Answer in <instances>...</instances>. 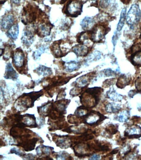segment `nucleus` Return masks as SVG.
Wrapping results in <instances>:
<instances>
[{
  "label": "nucleus",
  "instance_id": "1",
  "mask_svg": "<svg viewBox=\"0 0 141 160\" xmlns=\"http://www.w3.org/2000/svg\"><path fill=\"white\" fill-rule=\"evenodd\" d=\"M103 92V89L101 88H89L86 91L85 93L81 96V102L84 107H94L99 102L100 96Z\"/></svg>",
  "mask_w": 141,
  "mask_h": 160
},
{
  "label": "nucleus",
  "instance_id": "2",
  "mask_svg": "<svg viewBox=\"0 0 141 160\" xmlns=\"http://www.w3.org/2000/svg\"><path fill=\"white\" fill-rule=\"evenodd\" d=\"M43 95L42 90L40 91L24 93L18 99L16 103V108H19L20 111L26 109L34 106V102Z\"/></svg>",
  "mask_w": 141,
  "mask_h": 160
},
{
  "label": "nucleus",
  "instance_id": "3",
  "mask_svg": "<svg viewBox=\"0 0 141 160\" xmlns=\"http://www.w3.org/2000/svg\"><path fill=\"white\" fill-rule=\"evenodd\" d=\"M141 17L140 8L138 5L133 4L129 9L126 17L127 24L131 26L137 23Z\"/></svg>",
  "mask_w": 141,
  "mask_h": 160
},
{
  "label": "nucleus",
  "instance_id": "4",
  "mask_svg": "<svg viewBox=\"0 0 141 160\" xmlns=\"http://www.w3.org/2000/svg\"><path fill=\"white\" fill-rule=\"evenodd\" d=\"M106 118L98 112L92 111L84 117L83 122L90 126H93L98 125Z\"/></svg>",
  "mask_w": 141,
  "mask_h": 160
},
{
  "label": "nucleus",
  "instance_id": "5",
  "mask_svg": "<svg viewBox=\"0 0 141 160\" xmlns=\"http://www.w3.org/2000/svg\"><path fill=\"white\" fill-rule=\"evenodd\" d=\"M83 6L78 1H69L66 6L65 13L72 17H76L81 13Z\"/></svg>",
  "mask_w": 141,
  "mask_h": 160
},
{
  "label": "nucleus",
  "instance_id": "6",
  "mask_svg": "<svg viewBox=\"0 0 141 160\" xmlns=\"http://www.w3.org/2000/svg\"><path fill=\"white\" fill-rule=\"evenodd\" d=\"M25 62V55L20 49H18L13 55V63L15 67L20 68L23 67Z\"/></svg>",
  "mask_w": 141,
  "mask_h": 160
},
{
  "label": "nucleus",
  "instance_id": "7",
  "mask_svg": "<svg viewBox=\"0 0 141 160\" xmlns=\"http://www.w3.org/2000/svg\"><path fill=\"white\" fill-rule=\"evenodd\" d=\"M105 34L104 28L101 26L96 27L91 32V39L94 42H99L103 39Z\"/></svg>",
  "mask_w": 141,
  "mask_h": 160
},
{
  "label": "nucleus",
  "instance_id": "8",
  "mask_svg": "<svg viewBox=\"0 0 141 160\" xmlns=\"http://www.w3.org/2000/svg\"><path fill=\"white\" fill-rule=\"evenodd\" d=\"M125 136L130 138H138L141 137V128L138 125L131 127L125 132Z\"/></svg>",
  "mask_w": 141,
  "mask_h": 160
},
{
  "label": "nucleus",
  "instance_id": "9",
  "mask_svg": "<svg viewBox=\"0 0 141 160\" xmlns=\"http://www.w3.org/2000/svg\"><path fill=\"white\" fill-rule=\"evenodd\" d=\"M23 120V124H24L25 127H37L36 121V118L34 115L29 114H26L24 116H22L21 120Z\"/></svg>",
  "mask_w": 141,
  "mask_h": 160
},
{
  "label": "nucleus",
  "instance_id": "10",
  "mask_svg": "<svg viewBox=\"0 0 141 160\" xmlns=\"http://www.w3.org/2000/svg\"><path fill=\"white\" fill-rule=\"evenodd\" d=\"M14 21L13 16L12 15H8L4 16L1 22V26L4 30L9 29L13 25Z\"/></svg>",
  "mask_w": 141,
  "mask_h": 160
},
{
  "label": "nucleus",
  "instance_id": "11",
  "mask_svg": "<svg viewBox=\"0 0 141 160\" xmlns=\"http://www.w3.org/2000/svg\"><path fill=\"white\" fill-rule=\"evenodd\" d=\"M18 77V74L14 70L12 65L10 63H8L6 65V72L4 75L5 78L15 80L17 79Z\"/></svg>",
  "mask_w": 141,
  "mask_h": 160
},
{
  "label": "nucleus",
  "instance_id": "12",
  "mask_svg": "<svg viewBox=\"0 0 141 160\" xmlns=\"http://www.w3.org/2000/svg\"><path fill=\"white\" fill-rule=\"evenodd\" d=\"M73 51L78 56H86L88 53V48L82 44L76 45L72 48Z\"/></svg>",
  "mask_w": 141,
  "mask_h": 160
},
{
  "label": "nucleus",
  "instance_id": "13",
  "mask_svg": "<svg viewBox=\"0 0 141 160\" xmlns=\"http://www.w3.org/2000/svg\"><path fill=\"white\" fill-rule=\"evenodd\" d=\"M53 149V147L45 146H39L36 148L37 155L40 157L43 153V154L48 155L50 154L51 151Z\"/></svg>",
  "mask_w": 141,
  "mask_h": 160
},
{
  "label": "nucleus",
  "instance_id": "14",
  "mask_svg": "<svg viewBox=\"0 0 141 160\" xmlns=\"http://www.w3.org/2000/svg\"><path fill=\"white\" fill-rule=\"evenodd\" d=\"M65 71L68 72H72L79 68V62L75 61H71L66 62L64 65Z\"/></svg>",
  "mask_w": 141,
  "mask_h": 160
},
{
  "label": "nucleus",
  "instance_id": "15",
  "mask_svg": "<svg viewBox=\"0 0 141 160\" xmlns=\"http://www.w3.org/2000/svg\"><path fill=\"white\" fill-rule=\"evenodd\" d=\"M19 32V25L18 24L13 25L8 29V34L13 39H17Z\"/></svg>",
  "mask_w": 141,
  "mask_h": 160
},
{
  "label": "nucleus",
  "instance_id": "16",
  "mask_svg": "<svg viewBox=\"0 0 141 160\" xmlns=\"http://www.w3.org/2000/svg\"><path fill=\"white\" fill-rule=\"evenodd\" d=\"M131 61L134 66H141V50L137 51L132 55Z\"/></svg>",
  "mask_w": 141,
  "mask_h": 160
},
{
  "label": "nucleus",
  "instance_id": "17",
  "mask_svg": "<svg viewBox=\"0 0 141 160\" xmlns=\"http://www.w3.org/2000/svg\"><path fill=\"white\" fill-rule=\"evenodd\" d=\"M51 28L46 24L41 25L38 29V34L43 37L48 36L50 34Z\"/></svg>",
  "mask_w": 141,
  "mask_h": 160
},
{
  "label": "nucleus",
  "instance_id": "18",
  "mask_svg": "<svg viewBox=\"0 0 141 160\" xmlns=\"http://www.w3.org/2000/svg\"><path fill=\"white\" fill-rule=\"evenodd\" d=\"M33 34L29 29H26L24 32L23 35V41L26 44H30L33 42Z\"/></svg>",
  "mask_w": 141,
  "mask_h": 160
},
{
  "label": "nucleus",
  "instance_id": "19",
  "mask_svg": "<svg viewBox=\"0 0 141 160\" xmlns=\"http://www.w3.org/2000/svg\"><path fill=\"white\" fill-rule=\"evenodd\" d=\"M89 81V76H88V75H84L78 78L75 82L77 87L79 88H83L87 86Z\"/></svg>",
  "mask_w": 141,
  "mask_h": 160
},
{
  "label": "nucleus",
  "instance_id": "20",
  "mask_svg": "<svg viewBox=\"0 0 141 160\" xmlns=\"http://www.w3.org/2000/svg\"><path fill=\"white\" fill-rule=\"evenodd\" d=\"M36 72L38 75L43 76H48L52 73L51 68L43 66H40L36 69Z\"/></svg>",
  "mask_w": 141,
  "mask_h": 160
},
{
  "label": "nucleus",
  "instance_id": "21",
  "mask_svg": "<svg viewBox=\"0 0 141 160\" xmlns=\"http://www.w3.org/2000/svg\"><path fill=\"white\" fill-rule=\"evenodd\" d=\"M93 23H94V21L92 18L86 17L82 20L80 25L83 29L87 30V29H90L92 26Z\"/></svg>",
  "mask_w": 141,
  "mask_h": 160
},
{
  "label": "nucleus",
  "instance_id": "22",
  "mask_svg": "<svg viewBox=\"0 0 141 160\" xmlns=\"http://www.w3.org/2000/svg\"><path fill=\"white\" fill-rule=\"evenodd\" d=\"M70 140L65 138V137H62L60 139L58 140L56 142V145L58 147H60L61 148H68L70 146Z\"/></svg>",
  "mask_w": 141,
  "mask_h": 160
},
{
  "label": "nucleus",
  "instance_id": "23",
  "mask_svg": "<svg viewBox=\"0 0 141 160\" xmlns=\"http://www.w3.org/2000/svg\"><path fill=\"white\" fill-rule=\"evenodd\" d=\"M129 80L127 77L125 75H122L119 79H118L117 86L118 88H125L126 85H128V83H129Z\"/></svg>",
  "mask_w": 141,
  "mask_h": 160
},
{
  "label": "nucleus",
  "instance_id": "24",
  "mask_svg": "<svg viewBox=\"0 0 141 160\" xmlns=\"http://www.w3.org/2000/svg\"><path fill=\"white\" fill-rule=\"evenodd\" d=\"M126 9L124 8L121 11V14H120V19L119 20L118 23V24L117 30L118 31V32L120 31L124 26L125 16H126Z\"/></svg>",
  "mask_w": 141,
  "mask_h": 160
},
{
  "label": "nucleus",
  "instance_id": "25",
  "mask_svg": "<svg viewBox=\"0 0 141 160\" xmlns=\"http://www.w3.org/2000/svg\"><path fill=\"white\" fill-rule=\"evenodd\" d=\"M88 112V110L87 107L84 106H82L78 108L75 112L77 116L79 118L85 117Z\"/></svg>",
  "mask_w": 141,
  "mask_h": 160
},
{
  "label": "nucleus",
  "instance_id": "26",
  "mask_svg": "<svg viewBox=\"0 0 141 160\" xmlns=\"http://www.w3.org/2000/svg\"><path fill=\"white\" fill-rule=\"evenodd\" d=\"M120 107L113 103H109L106 107V110L108 112H116L120 110Z\"/></svg>",
  "mask_w": 141,
  "mask_h": 160
},
{
  "label": "nucleus",
  "instance_id": "27",
  "mask_svg": "<svg viewBox=\"0 0 141 160\" xmlns=\"http://www.w3.org/2000/svg\"><path fill=\"white\" fill-rule=\"evenodd\" d=\"M129 113L127 111H123L118 115V120L121 122H125L127 120L129 117Z\"/></svg>",
  "mask_w": 141,
  "mask_h": 160
},
{
  "label": "nucleus",
  "instance_id": "28",
  "mask_svg": "<svg viewBox=\"0 0 141 160\" xmlns=\"http://www.w3.org/2000/svg\"><path fill=\"white\" fill-rule=\"evenodd\" d=\"M106 130L108 133L110 134H115L118 132V127L114 125H110L107 127Z\"/></svg>",
  "mask_w": 141,
  "mask_h": 160
},
{
  "label": "nucleus",
  "instance_id": "29",
  "mask_svg": "<svg viewBox=\"0 0 141 160\" xmlns=\"http://www.w3.org/2000/svg\"><path fill=\"white\" fill-rule=\"evenodd\" d=\"M45 50V48L44 47H41V48H38V50L34 52V58L36 59H38L41 56V54L42 53H44Z\"/></svg>",
  "mask_w": 141,
  "mask_h": 160
},
{
  "label": "nucleus",
  "instance_id": "30",
  "mask_svg": "<svg viewBox=\"0 0 141 160\" xmlns=\"http://www.w3.org/2000/svg\"><path fill=\"white\" fill-rule=\"evenodd\" d=\"M136 88L138 92L141 93V77H138L136 80L135 82Z\"/></svg>",
  "mask_w": 141,
  "mask_h": 160
},
{
  "label": "nucleus",
  "instance_id": "31",
  "mask_svg": "<svg viewBox=\"0 0 141 160\" xmlns=\"http://www.w3.org/2000/svg\"><path fill=\"white\" fill-rule=\"evenodd\" d=\"M10 153H15V154L17 155L20 157L22 156H25V154H24L23 152H20L19 150L17 149L16 148H12L10 151Z\"/></svg>",
  "mask_w": 141,
  "mask_h": 160
},
{
  "label": "nucleus",
  "instance_id": "32",
  "mask_svg": "<svg viewBox=\"0 0 141 160\" xmlns=\"http://www.w3.org/2000/svg\"><path fill=\"white\" fill-rule=\"evenodd\" d=\"M111 0H101L100 5L103 8H106L109 5Z\"/></svg>",
  "mask_w": 141,
  "mask_h": 160
},
{
  "label": "nucleus",
  "instance_id": "33",
  "mask_svg": "<svg viewBox=\"0 0 141 160\" xmlns=\"http://www.w3.org/2000/svg\"><path fill=\"white\" fill-rule=\"evenodd\" d=\"M68 155L67 153V152H62V153H60L58 155L57 158V159H63V160H65L67 158V157H68Z\"/></svg>",
  "mask_w": 141,
  "mask_h": 160
},
{
  "label": "nucleus",
  "instance_id": "34",
  "mask_svg": "<svg viewBox=\"0 0 141 160\" xmlns=\"http://www.w3.org/2000/svg\"><path fill=\"white\" fill-rule=\"evenodd\" d=\"M100 158V157L98 155L94 154L91 157L89 160H98Z\"/></svg>",
  "mask_w": 141,
  "mask_h": 160
},
{
  "label": "nucleus",
  "instance_id": "35",
  "mask_svg": "<svg viewBox=\"0 0 141 160\" xmlns=\"http://www.w3.org/2000/svg\"><path fill=\"white\" fill-rule=\"evenodd\" d=\"M122 2L125 4H128L130 2L131 0H121Z\"/></svg>",
  "mask_w": 141,
  "mask_h": 160
},
{
  "label": "nucleus",
  "instance_id": "36",
  "mask_svg": "<svg viewBox=\"0 0 141 160\" xmlns=\"http://www.w3.org/2000/svg\"><path fill=\"white\" fill-rule=\"evenodd\" d=\"M12 2H13L14 3L18 4L20 2V0H12Z\"/></svg>",
  "mask_w": 141,
  "mask_h": 160
},
{
  "label": "nucleus",
  "instance_id": "37",
  "mask_svg": "<svg viewBox=\"0 0 141 160\" xmlns=\"http://www.w3.org/2000/svg\"><path fill=\"white\" fill-rule=\"evenodd\" d=\"M118 152V150H113V151H112V152H111V154H115V153H116Z\"/></svg>",
  "mask_w": 141,
  "mask_h": 160
},
{
  "label": "nucleus",
  "instance_id": "38",
  "mask_svg": "<svg viewBox=\"0 0 141 160\" xmlns=\"http://www.w3.org/2000/svg\"><path fill=\"white\" fill-rule=\"evenodd\" d=\"M66 1V0H61V3H64Z\"/></svg>",
  "mask_w": 141,
  "mask_h": 160
},
{
  "label": "nucleus",
  "instance_id": "39",
  "mask_svg": "<svg viewBox=\"0 0 141 160\" xmlns=\"http://www.w3.org/2000/svg\"><path fill=\"white\" fill-rule=\"evenodd\" d=\"M140 38H140L141 39V36H140Z\"/></svg>",
  "mask_w": 141,
  "mask_h": 160
}]
</instances>
